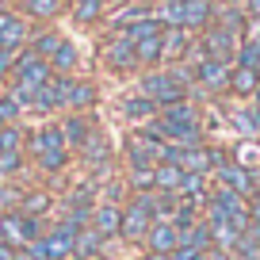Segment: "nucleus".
Listing matches in <instances>:
<instances>
[{"label":"nucleus","instance_id":"nucleus-1","mask_svg":"<svg viewBox=\"0 0 260 260\" xmlns=\"http://www.w3.org/2000/svg\"><path fill=\"white\" fill-rule=\"evenodd\" d=\"M149 134L169 142V146H199V115L187 100H180V104L165 107L161 119L149 126Z\"/></svg>","mask_w":260,"mask_h":260},{"label":"nucleus","instance_id":"nucleus-2","mask_svg":"<svg viewBox=\"0 0 260 260\" xmlns=\"http://www.w3.org/2000/svg\"><path fill=\"white\" fill-rule=\"evenodd\" d=\"M46 81H50V61L39 57V54H23V61L16 65V88H12V96H16L23 107H31L35 92H39Z\"/></svg>","mask_w":260,"mask_h":260},{"label":"nucleus","instance_id":"nucleus-3","mask_svg":"<svg viewBox=\"0 0 260 260\" xmlns=\"http://www.w3.org/2000/svg\"><path fill=\"white\" fill-rule=\"evenodd\" d=\"M122 35L134 42V57H138V65H153V61H161V42H165V27H161V19H142V23L126 27Z\"/></svg>","mask_w":260,"mask_h":260},{"label":"nucleus","instance_id":"nucleus-4","mask_svg":"<svg viewBox=\"0 0 260 260\" xmlns=\"http://www.w3.org/2000/svg\"><path fill=\"white\" fill-rule=\"evenodd\" d=\"M211 0H161V8H157V19L172 27H203L211 19Z\"/></svg>","mask_w":260,"mask_h":260},{"label":"nucleus","instance_id":"nucleus-5","mask_svg":"<svg viewBox=\"0 0 260 260\" xmlns=\"http://www.w3.org/2000/svg\"><path fill=\"white\" fill-rule=\"evenodd\" d=\"M31 153L39 157V165H42L46 172L61 169L65 157H69V146H65L61 126H42V130H35V134H31Z\"/></svg>","mask_w":260,"mask_h":260},{"label":"nucleus","instance_id":"nucleus-6","mask_svg":"<svg viewBox=\"0 0 260 260\" xmlns=\"http://www.w3.org/2000/svg\"><path fill=\"white\" fill-rule=\"evenodd\" d=\"M142 96H149L157 107H172L180 100H187V81L180 73H149L142 81Z\"/></svg>","mask_w":260,"mask_h":260},{"label":"nucleus","instance_id":"nucleus-7","mask_svg":"<svg viewBox=\"0 0 260 260\" xmlns=\"http://www.w3.org/2000/svg\"><path fill=\"white\" fill-rule=\"evenodd\" d=\"M39 237H42L39 218H31V214H23V211L0 214V241H4V245H12V249H27V245L39 241Z\"/></svg>","mask_w":260,"mask_h":260},{"label":"nucleus","instance_id":"nucleus-8","mask_svg":"<svg viewBox=\"0 0 260 260\" xmlns=\"http://www.w3.org/2000/svg\"><path fill=\"white\" fill-rule=\"evenodd\" d=\"M211 218H226V222H234V226L245 234V230H249V203H245V195L230 191V187H214Z\"/></svg>","mask_w":260,"mask_h":260},{"label":"nucleus","instance_id":"nucleus-9","mask_svg":"<svg viewBox=\"0 0 260 260\" xmlns=\"http://www.w3.org/2000/svg\"><path fill=\"white\" fill-rule=\"evenodd\" d=\"M149 226H153V195H138V199L122 211V230L119 234L126 237V241H146Z\"/></svg>","mask_w":260,"mask_h":260},{"label":"nucleus","instance_id":"nucleus-10","mask_svg":"<svg viewBox=\"0 0 260 260\" xmlns=\"http://www.w3.org/2000/svg\"><path fill=\"white\" fill-rule=\"evenodd\" d=\"M214 176H218L222 187L245 195V199H249V195H256V176H252L249 169H241L237 161H218V165H214Z\"/></svg>","mask_w":260,"mask_h":260},{"label":"nucleus","instance_id":"nucleus-11","mask_svg":"<svg viewBox=\"0 0 260 260\" xmlns=\"http://www.w3.org/2000/svg\"><path fill=\"white\" fill-rule=\"evenodd\" d=\"M207 46V57H218V61H230V57H237V46H241V35H234L230 27H211L203 39Z\"/></svg>","mask_w":260,"mask_h":260},{"label":"nucleus","instance_id":"nucleus-12","mask_svg":"<svg viewBox=\"0 0 260 260\" xmlns=\"http://www.w3.org/2000/svg\"><path fill=\"white\" fill-rule=\"evenodd\" d=\"M195 81L203 84V88H226L230 84V61H218V57H203V61L195 65Z\"/></svg>","mask_w":260,"mask_h":260},{"label":"nucleus","instance_id":"nucleus-13","mask_svg":"<svg viewBox=\"0 0 260 260\" xmlns=\"http://www.w3.org/2000/svg\"><path fill=\"white\" fill-rule=\"evenodd\" d=\"M65 88H69V77H54V81H46L39 92H35V104L39 111H54V107H65Z\"/></svg>","mask_w":260,"mask_h":260},{"label":"nucleus","instance_id":"nucleus-14","mask_svg":"<svg viewBox=\"0 0 260 260\" xmlns=\"http://www.w3.org/2000/svg\"><path fill=\"white\" fill-rule=\"evenodd\" d=\"M92 230H96L104 241H107V237H115L122 230V211L115 203H100L96 211H92Z\"/></svg>","mask_w":260,"mask_h":260},{"label":"nucleus","instance_id":"nucleus-15","mask_svg":"<svg viewBox=\"0 0 260 260\" xmlns=\"http://www.w3.org/2000/svg\"><path fill=\"white\" fill-rule=\"evenodd\" d=\"M146 245H149V252H172L180 245V230L172 222H153L146 234Z\"/></svg>","mask_w":260,"mask_h":260},{"label":"nucleus","instance_id":"nucleus-16","mask_svg":"<svg viewBox=\"0 0 260 260\" xmlns=\"http://www.w3.org/2000/svg\"><path fill=\"white\" fill-rule=\"evenodd\" d=\"M107 65L111 69H130V65H138V57H134V42L126 39V35H115V42L104 50Z\"/></svg>","mask_w":260,"mask_h":260},{"label":"nucleus","instance_id":"nucleus-17","mask_svg":"<svg viewBox=\"0 0 260 260\" xmlns=\"http://www.w3.org/2000/svg\"><path fill=\"white\" fill-rule=\"evenodd\" d=\"M260 84V69L256 65H234L230 69V88L237 92V96H252Z\"/></svg>","mask_w":260,"mask_h":260},{"label":"nucleus","instance_id":"nucleus-18","mask_svg":"<svg viewBox=\"0 0 260 260\" xmlns=\"http://www.w3.org/2000/svg\"><path fill=\"white\" fill-rule=\"evenodd\" d=\"M180 180H184V169H180V165H172V161H161V165L153 169V187H157V191L176 195V191H180Z\"/></svg>","mask_w":260,"mask_h":260},{"label":"nucleus","instance_id":"nucleus-19","mask_svg":"<svg viewBox=\"0 0 260 260\" xmlns=\"http://www.w3.org/2000/svg\"><path fill=\"white\" fill-rule=\"evenodd\" d=\"M23 19H16V16H8V12H0V46H12L16 50L19 42H23Z\"/></svg>","mask_w":260,"mask_h":260},{"label":"nucleus","instance_id":"nucleus-20","mask_svg":"<svg viewBox=\"0 0 260 260\" xmlns=\"http://www.w3.org/2000/svg\"><path fill=\"white\" fill-rule=\"evenodd\" d=\"M100 249H104V237H100L96 230H81V234H77V241H73V256H81V260L100 256Z\"/></svg>","mask_w":260,"mask_h":260},{"label":"nucleus","instance_id":"nucleus-21","mask_svg":"<svg viewBox=\"0 0 260 260\" xmlns=\"http://www.w3.org/2000/svg\"><path fill=\"white\" fill-rule=\"evenodd\" d=\"M61 134H65V146H84V142L92 138V126L81 119V115H73V119H65Z\"/></svg>","mask_w":260,"mask_h":260},{"label":"nucleus","instance_id":"nucleus-22","mask_svg":"<svg viewBox=\"0 0 260 260\" xmlns=\"http://www.w3.org/2000/svg\"><path fill=\"white\" fill-rule=\"evenodd\" d=\"M234 161L241 165V169L256 172V169H260V142H256V138H245L241 146L234 149Z\"/></svg>","mask_w":260,"mask_h":260},{"label":"nucleus","instance_id":"nucleus-23","mask_svg":"<svg viewBox=\"0 0 260 260\" xmlns=\"http://www.w3.org/2000/svg\"><path fill=\"white\" fill-rule=\"evenodd\" d=\"M234 126L241 130L245 138H256V134H260V107H245V111H234Z\"/></svg>","mask_w":260,"mask_h":260},{"label":"nucleus","instance_id":"nucleus-24","mask_svg":"<svg viewBox=\"0 0 260 260\" xmlns=\"http://www.w3.org/2000/svg\"><path fill=\"white\" fill-rule=\"evenodd\" d=\"M92 100H96L92 84H84V81H69V88H65V104H69V107H88Z\"/></svg>","mask_w":260,"mask_h":260},{"label":"nucleus","instance_id":"nucleus-25","mask_svg":"<svg viewBox=\"0 0 260 260\" xmlns=\"http://www.w3.org/2000/svg\"><path fill=\"white\" fill-rule=\"evenodd\" d=\"M187 50V35L184 27H172V31H165V42H161V57H176Z\"/></svg>","mask_w":260,"mask_h":260},{"label":"nucleus","instance_id":"nucleus-26","mask_svg":"<svg viewBox=\"0 0 260 260\" xmlns=\"http://www.w3.org/2000/svg\"><path fill=\"white\" fill-rule=\"evenodd\" d=\"M19 149H23V130L16 122L0 126V153H19Z\"/></svg>","mask_w":260,"mask_h":260},{"label":"nucleus","instance_id":"nucleus-27","mask_svg":"<svg viewBox=\"0 0 260 260\" xmlns=\"http://www.w3.org/2000/svg\"><path fill=\"white\" fill-rule=\"evenodd\" d=\"M122 111H126L130 119H149V115L157 111V104H153L149 96H130L126 104H122Z\"/></svg>","mask_w":260,"mask_h":260},{"label":"nucleus","instance_id":"nucleus-28","mask_svg":"<svg viewBox=\"0 0 260 260\" xmlns=\"http://www.w3.org/2000/svg\"><path fill=\"white\" fill-rule=\"evenodd\" d=\"M50 65L54 69H61V73H69V69H77V50L69 46V42H61V46L50 54Z\"/></svg>","mask_w":260,"mask_h":260},{"label":"nucleus","instance_id":"nucleus-29","mask_svg":"<svg viewBox=\"0 0 260 260\" xmlns=\"http://www.w3.org/2000/svg\"><path fill=\"white\" fill-rule=\"evenodd\" d=\"M237 65H260V35H252L237 46Z\"/></svg>","mask_w":260,"mask_h":260},{"label":"nucleus","instance_id":"nucleus-30","mask_svg":"<svg viewBox=\"0 0 260 260\" xmlns=\"http://www.w3.org/2000/svg\"><path fill=\"white\" fill-rule=\"evenodd\" d=\"M23 207V187H0V214H12Z\"/></svg>","mask_w":260,"mask_h":260},{"label":"nucleus","instance_id":"nucleus-31","mask_svg":"<svg viewBox=\"0 0 260 260\" xmlns=\"http://www.w3.org/2000/svg\"><path fill=\"white\" fill-rule=\"evenodd\" d=\"M19 111H23V104H19L16 96H0V126L16 122V119H19Z\"/></svg>","mask_w":260,"mask_h":260},{"label":"nucleus","instance_id":"nucleus-32","mask_svg":"<svg viewBox=\"0 0 260 260\" xmlns=\"http://www.w3.org/2000/svg\"><path fill=\"white\" fill-rule=\"evenodd\" d=\"M46 207H50V195L35 191V195H23V207H19V211H23V214H31V218H39V214L46 211Z\"/></svg>","mask_w":260,"mask_h":260},{"label":"nucleus","instance_id":"nucleus-33","mask_svg":"<svg viewBox=\"0 0 260 260\" xmlns=\"http://www.w3.org/2000/svg\"><path fill=\"white\" fill-rule=\"evenodd\" d=\"M57 46H61V39H57L54 31H42V35H39V42H35V50H39V57H50V54H54Z\"/></svg>","mask_w":260,"mask_h":260},{"label":"nucleus","instance_id":"nucleus-34","mask_svg":"<svg viewBox=\"0 0 260 260\" xmlns=\"http://www.w3.org/2000/svg\"><path fill=\"white\" fill-rule=\"evenodd\" d=\"M23 165V153H0V176H12Z\"/></svg>","mask_w":260,"mask_h":260},{"label":"nucleus","instance_id":"nucleus-35","mask_svg":"<svg viewBox=\"0 0 260 260\" xmlns=\"http://www.w3.org/2000/svg\"><path fill=\"white\" fill-rule=\"evenodd\" d=\"M27 12H31V16H54L57 0H27Z\"/></svg>","mask_w":260,"mask_h":260},{"label":"nucleus","instance_id":"nucleus-36","mask_svg":"<svg viewBox=\"0 0 260 260\" xmlns=\"http://www.w3.org/2000/svg\"><path fill=\"white\" fill-rule=\"evenodd\" d=\"M130 184L134 187H153V169H130Z\"/></svg>","mask_w":260,"mask_h":260},{"label":"nucleus","instance_id":"nucleus-37","mask_svg":"<svg viewBox=\"0 0 260 260\" xmlns=\"http://www.w3.org/2000/svg\"><path fill=\"white\" fill-rule=\"evenodd\" d=\"M100 0H77V19H96Z\"/></svg>","mask_w":260,"mask_h":260},{"label":"nucleus","instance_id":"nucleus-38","mask_svg":"<svg viewBox=\"0 0 260 260\" xmlns=\"http://www.w3.org/2000/svg\"><path fill=\"white\" fill-rule=\"evenodd\" d=\"M169 256H172V260H203V252H199V249H191V245H176V249H172Z\"/></svg>","mask_w":260,"mask_h":260},{"label":"nucleus","instance_id":"nucleus-39","mask_svg":"<svg viewBox=\"0 0 260 260\" xmlns=\"http://www.w3.org/2000/svg\"><path fill=\"white\" fill-rule=\"evenodd\" d=\"M12 57H16V50H12V46H4V50H0V77L8 73V65H12Z\"/></svg>","mask_w":260,"mask_h":260},{"label":"nucleus","instance_id":"nucleus-40","mask_svg":"<svg viewBox=\"0 0 260 260\" xmlns=\"http://www.w3.org/2000/svg\"><path fill=\"white\" fill-rule=\"evenodd\" d=\"M203 260H234L230 252H222V249H211V252H203Z\"/></svg>","mask_w":260,"mask_h":260},{"label":"nucleus","instance_id":"nucleus-41","mask_svg":"<svg viewBox=\"0 0 260 260\" xmlns=\"http://www.w3.org/2000/svg\"><path fill=\"white\" fill-rule=\"evenodd\" d=\"M0 260H16V249H12V245H4V241H0Z\"/></svg>","mask_w":260,"mask_h":260},{"label":"nucleus","instance_id":"nucleus-42","mask_svg":"<svg viewBox=\"0 0 260 260\" xmlns=\"http://www.w3.org/2000/svg\"><path fill=\"white\" fill-rule=\"evenodd\" d=\"M245 4H249V12H252V16H260V0H245Z\"/></svg>","mask_w":260,"mask_h":260},{"label":"nucleus","instance_id":"nucleus-43","mask_svg":"<svg viewBox=\"0 0 260 260\" xmlns=\"http://www.w3.org/2000/svg\"><path fill=\"white\" fill-rule=\"evenodd\" d=\"M146 260H172V256H169V252H149Z\"/></svg>","mask_w":260,"mask_h":260},{"label":"nucleus","instance_id":"nucleus-44","mask_svg":"<svg viewBox=\"0 0 260 260\" xmlns=\"http://www.w3.org/2000/svg\"><path fill=\"white\" fill-rule=\"evenodd\" d=\"M226 4H234V0H226ZM237 4H241V0H237Z\"/></svg>","mask_w":260,"mask_h":260},{"label":"nucleus","instance_id":"nucleus-45","mask_svg":"<svg viewBox=\"0 0 260 260\" xmlns=\"http://www.w3.org/2000/svg\"><path fill=\"white\" fill-rule=\"evenodd\" d=\"M0 50H4V46H0Z\"/></svg>","mask_w":260,"mask_h":260}]
</instances>
